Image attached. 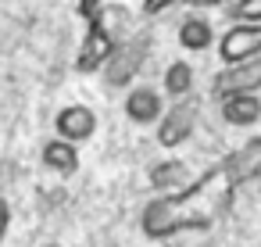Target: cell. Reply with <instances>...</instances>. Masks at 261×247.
I'll return each mask as SVG.
<instances>
[{"instance_id": "obj_5", "label": "cell", "mask_w": 261, "mask_h": 247, "mask_svg": "<svg viewBox=\"0 0 261 247\" xmlns=\"http://www.w3.org/2000/svg\"><path fill=\"white\" fill-rule=\"evenodd\" d=\"M261 90V54L243 61V65H232V68H222L215 79H211V93L218 101L225 97H236V93H257Z\"/></svg>"}, {"instance_id": "obj_11", "label": "cell", "mask_w": 261, "mask_h": 247, "mask_svg": "<svg viewBox=\"0 0 261 247\" xmlns=\"http://www.w3.org/2000/svg\"><path fill=\"white\" fill-rule=\"evenodd\" d=\"M222 118L229 126H254L261 118V97L257 93H236L222 101Z\"/></svg>"}, {"instance_id": "obj_4", "label": "cell", "mask_w": 261, "mask_h": 247, "mask_svg": "<svg viewBox=\"0 0 261 247\" xmlns=\"http://www.w3.org/2000/svg\"><path fill=\"white\" fill-rule=\"evenodd\" d=\"M218 54H222L225 68L257 58V54H261V22H236V26L222 36Z\"/></svg>"}, {"instance_id": "obj_3", "label": "cell", "mask_w": 261, "mask_h": 247, "mask_svg": "<svg viewBox=\"0 0 261 247\" xmlns=\"http://www.w3.org/2000/svg\"><path fill=\"white\" fill-rule=\"evenodd\" d=\"M197 101L193 97H182V101H175L165 115H161V122H158V143L161 147H179V143H186L190 136H193V129H197Z\"/></svg>"}, {"instance_id": "obj_8", "label": "cell", "mask_w": 261, "mask_h": 247, "mask_svg": "<svg viewBox=\"0 0 261 247\" xmlns=\"http://www.w3.org/2000/svg\"><path fill=\"white\" fill-rule=\"evenodd\" d=\"M54 126H58V140H68V143L79 147V143H86L97 133V115L86 104H68V108L58 111Z\"/></svg>"}, {"instance_id": "obj_6", "label": "cell", "mask_w": 261, "mask_h": 247, "mask_svg": "<svg viewBox=\"0 0 261 247\" xmlns=\"http://www.w3.org/2000/svg\"><path fill=\"white\" fill-rule=\"evenodd\" d=\"M115 47H118V36H111L100 22H86V36H83V43H79V61H75V68H79V72H104L108 58L115 54Z\"/></svg>"}, {"instance_id": "obj_1", "label": "cell", "mask_w": 261, "mask_h": 247, "mask_svg": "<svg viewBox=\"0 0 261 247\" xmlns=\"http://www.w3.org/2000/svg\"><path fill=\"white\" fill-rule=\"evenodd\" d=\"M229 179L222 176V165L207 168L197 183H190L179 193H165L158 201H150L140 215V226L147 236L161 240V236H175L186 229H207L232 201Z\"/></svg>"}, {"instance_id": "obj_15", "label": "cell", "mask_w": 261, "mask_h": 247, "mask_svg": "<svg viewBox=\"0 0 261 247\" xmlns=\"http://www.w3.org/2000/svg\"><path fill=\"white\" fill-rule=\"evenodd\" d=\"M232 18L236 22H261V0H240L232 8Z\"/></svg>"}, {"instance_id": "obj_2", "label": "cell", "mask_w": 261, "mask_h": 247, "mask_svg": "<svg viewBox=\"0 0 261 247\" xmlns=\"http://www.w3.org/2000/svg\"><path fill=\"white\" fill-rule=\"evenodd\" d=\"M147 51H150L147 36H129V40H118L115 54H111V58H108V65H104V79H108L111 86H129V83L136 79V72L143 68Z\"/></svg>"}, {"instance_id": "obj_12", "label": "cell", "mask_w": 261, "mask_h": 247, "mask_svg": "<svg viewBox=\"0 0 261 247\" xmlns=\"http://www.w3.org/2000/svg\"><path fill=\"white\" fill-rule=\"evenodd\" d=\"M43 165L50 172H58V176H75V168H79V147L68 143V140H50L43 147Z\"/></svg>"}, {"instance_id": "obj_13", "label": "cell", "mask_w": 261, "mask_h": 247, "mask_svg": "<svg viewBox=\"0 0 261 247\" xmlns=\"http://www.w3.org/2000/svg\"><path fill=\"white\" fill-rule=\"evenodd\" d=\"M179 43L186 47V51H207L211 43H215V33H211V26L204 22V18H182V26H179Z\"/></svg>"}, {"instance_id": "obj_9", "label": "cell", "mask_w": 261, "mask_h": 247, "mask_svg": "<svg viewBox=\"0 0 261 247\" xmlns=\"http://www.w3.org/2000/svg\"><path fill=\"white\" fill-rule=\"evenodd\" d=\"M125 115H129L136 126L161 122V115H165V101H161L158 90H150V86H136V90H129V97H125Z\"/></svg>"}, {"instance_id": "obj_7", "label": "cell", "mask_w": 261, "mask_h": 247, "mask_svg": "<svg viewBox=\"0 0 261 247\" xmlns=\"http://www.w3.org/2000/svg\"><path fill=\"white\" fill-rule=\"evenodd\" d=\"M218 165H222V176L229 179V186H243L250 179H261V136L247 140L243 147L225 154Z\"/></svg>"}, {"instance_id": "obj_14", "label": "cell", "mask_w": 261, "mask_h": 247, "mask_svg": "<svg viewBox=\"0 0 261 247\" xmlns=\"http://www.w3.org/2000/svg\"><path fill=\"white\" fill-rule=\"evenodd\" d=\"M165 93L175 97V101L193 93V65L190 61H172L165 68Z\"/></svg>"}, {"instance_id": "obj_17", "label": "cell", "mask_w": 261, "mask_h": 247, "mask_svg": "<svg viewBox=\"0 0 261 247\" xmlns=\"http://www.w3.org/2000/svg\"><path fill=\"white\" fill-rule=\"evenodd\" d=\"M179 4H186V8H211V4H229V0H179Z\"/></svg>"}, {"instance_id": "obj_16", "label": "cell", "mask_w": 261, "mask_h": 247, "mask_svg": "<svg viewBox=\"0 0 261 247\" xmlns=\"http://www.w3.org/2000/svg\"><path fill=\"white\" fill-rule=\"evenodd\" d=\"M8 226H11V208H8L4 197H0V243H4V236H8Z\"/></svg>"}, {"instance_id": "obj_10", "label": "cell", "mask_w": 261, "mask_h": 247, "mask_svg": "<svg viewBox=\"0 0 261 247\" xmlns=\"http://www.w3.org/2000/svg\"><path fill=\"white\" fill-rule=\"evenodd\" d=\"M150 186L161 190V193H179L190 186V168L179 161V158H168V161H158L150 168Z\"/></svg>"}]
</instances>
